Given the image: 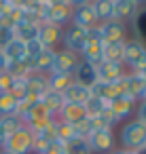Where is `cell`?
<instances>
[{"label": "cell", "instance_id": "51", "mask_svg": "<svg viewBox=\"0 0 146 154\" xmlns=\"http://www.w3.org/2000/svg\"><path fill=\"white\" fill-rule=\"evenodd\" d=\"M142 101H146V91H144V95H142Z\"/></svg>", "mask_w": 146, "mask_h": 154}, {"label": "cell", "instance_id": "29", "mask_svg": "<svg viewBox=\"0 0 146 154\" xmlns=\"http://www.w3.org/2000/svg\"><path fill=\"white\" fill-rule=\"evenodd\" d=\"M133 28H135V40L146 45V7L138 9V13L133 15Z\"/></svg>", "mask_w": 146, "mask_h": 154}, {"label": "cell", "instance_id": "41", "mask_svg": "<svg viewBox=\"0 0 146 154\" xmlns=\"http://www.w3.org/2000/svg\"><path fill=\"white\" fill-rule=\"evenodd\" d=\"M15 36H13V30L11 28H5V26H0V51H2L11 40H13Z\"/></svg>", "mask_w": 146, "mask_h": 154}, {"label": "cell", "instance_id": "40", "mask_svg": "<svg viewBox=\"0 0 146 154\" xmlns=\"http://www.w3.org/2000/svg\"><path fill=\"white\" fill-rule=\"evenodd\" d=\"M13 76L9 72H0V93H9L11 87H13Z\"/></svg>", "mask_w": 146, "mask_h": 154}, {"label": "cell", "instance_id": "32", "mask_svg": "<svg viewBox=\"0 0 146 154\" xmlns=\"http://www.w3.org/2000/svg\"><path fill=\"white\" fill-rule=\"evenodd\" d=\"M64 154H93V152H91L87 139H81V137H78V139H72V141L66 143Z\"/></svg>", "mask_w": 146, "mask_h": 154}, {"label": "cell", "instance_id": "16", "mask_svg": "<svg viewBox=\"0 0 146 154\" xmlns=\"http://www.w3.org/2000/svg\"><path fill=\"white\" fill-rule=\"evenodd\" d=\"M123 74H125V72H123V66H121V63H106V61H102V63L97 66V80H102V82L112 85V82H116Z\"/></svg>", "mask_w": 146, "mask_h": 154}, {"label": "cell", "instance_id": "33", "mask_svg": "<svg viewBox=\"0 0 146 154\" xmlns=\"http://www.w3.org/2000/svg\"><path fill=\"white\" fill-rule=\"evenodd\" d=\"M0 127H2L5 135H11V133H15L19 127H24V120H21L17 114H13V116H0Z\"/></svg>", "mask_w": 146, "mask_h": 154}, {"label": "cell", "instance_id": "39", "mask_svg": "<svg viewBox=\"0 0 146 154\" xmlns=\"http://www.w3.org/2000/svg\"><path fill=\"white\" fill-rule=\"evenodd\" d=\"M36 101H38V99H36V97H32V95H26L24 99H19V101H17V116H19V118H24V116H26V112H28Z\"/></svg>", "mask_w": 146, "mask_h": 154}, {"label": "cell", "instance_id": "10", "mask_svg": "<svg viewBox=\"0 0 146 154\" xmlns=\"http://www.w3.org/2000/svg\"><path fill=\"white\" fill-rule=\"evenodd\" d=\"M72 80H74L76 85L89 89L91 85L97 82V68L91 66V63H87V61H78V66H76L74 72H72Z\"/></svg>", "mask_w": 146, "mask_h": 154}, {"label": "cell", "instance_id": "3", "mask_svg": "<svg viewBox=\"0 0 146 154\" xmlns=\"http://www.w3.org/2000/svg\"><path fill=\"white\" fill-rule=\"evenodd\" d=\"M123 63L131 66L133 72H142L146 68V45L131 38L123 45Z\"/></svg>", "mask_w": 146, "mask_h": 154}, {"label": "cell", "instance_id": "28", "mask_svg": "<svg viewBox=\"0 0 146 154\" xmlns=\"http://www.w3.org/2000/svg\"><path fill=\"white\" fill-rule=\"evenodd\" d=\"M49 89L51 91H57V93H64L74 80H72V74H49Z\"/></svg>", "mask_w": 146, "mask_h": 154}, {"label": "cell", "instance_id": "7", "mask_svg": "<svg viewBox=\"0 0 146 154\" xmlns=\"http://www.w3.org/2000/svg\"><path fill=\"white\" fill-rule=\"evenodd\" d=\"M70 21H72V26L83 28V30H91V28H97V26H100L95 13H93V9H91V2L81 5V7H74Z\"/></svg>", "mask_w": 146, "mask_h": 154}, {"label": "cell", "instance_id": "9", "mask_svg": "<svg viewBox=\"0 0 146 154\" xmlns=\"http://www.w3.org/2000/svg\"><path fill=\"white\" fill-rule=\"evenodd\" d=\"M81 57L70 53V51H55V59H53V68H51V74H72L74 68L78 66Z\"/></svg>", "mask_w": 146, "mask_h": 154}, {"label": "cell", "instance_id": "36", "mask_svg": "<svg viewBox=\"0 0 146 154\" xmlns=\"http://www.w3.org/2000/svg\"><path fill=\"white\" fill-rule=\"evenodd\" d=\"M45 51V47L40 45V40L38 38H34V40H30V42H26V61H32V59H36L40 53Z\"/></svg>", "mask_w": 146, "mask_h": 154}, {"label": "cell", "instance_id": "1", "mask_svg": "<svg viewBox=\"0 0 146 154\" xmlns=\"http://www.w3.org/2000/svg\"><path fill=\"white\" fill-rule=\"evenodd\" d=\"M121 143H123V148L129 150V152H135V150H140V148H146V127H144L138 118L129 120V122L121 129Z\"/></svg>", "mask_w": 146, "mask_h": 154}, {"label": "cell", "instance_id": "35", "mask_svg": "<svg viewBox=\"0 0 146 154\" xmlns=\"http://www.w3.org/2000/svg\"><path fill=\"white\" fill-rule=\"evenodd\" d=\"M57 137H59L62 141H66V143L72 141V139H78L74 127L68 125V122H64V120H57Z\"/></svg>", "mask_w": 146, "mask_h": 154}, {"label": "cell", "instance_id": "37", "mask_svg": "<svg viewBox=\"0 0 146 154\" xmlns=\"http://www.w3.org/2000/svg\"><path fill=\"white\" fill-rule=\"evenodd\" d=\"M17 101L19 99H24L26 95H28V89H26V78H15L13 80V87H11V91H9Z\"/></svg>", "mask_w": 146, "mask_h": 154}, {"label": "cell", "instance_id": "26", "mask_svg": "<svg viewBox=\"0 0 146 154\" xmlns=\"http://www.w3.org/2000/svg\"><path fill=\"white\" fill-rule=\"evenodd\" d=\"M89 93H91V97H97V99H102V101H110V99L116 97L112 85L102 82V80H97L95 85H91V87H89Z\"/></svg>", "mask_w": 146, "mask_h": 154}, {"label": "cell", "instance_id": "49", "mask_svg": "<svg viewBox=\"0 0 146 154\" xmlns=\"http://www.w3.org/2000/svg\"><path fill=\"white\" fill-rule=\"evenodd\" d=\"M47 154H64V152H55V150H49Z\"/></svg>", "mask_w": 146, "mask_h": 154}, {"label": "cell", "instance_id": "17", "mask_svg": "<svg viewBox=\"0 0 146 154\" xmlns=\"http://www.w3.org/2000/svg\"><path fill=\"white\" fill-rule=\"evenodd\" d=\"M72 17V9L68 5H51L49 9V17H47V23H53V26H64L68 23Z\"/></svg>", "mask_w": 146, "mask_h": 154}, {"label": "cell", "instance_id": "48", "mask_svg": "<svg viewBox=\"0 0 146 154\" xmlns=\"http://www.w3.org/2000/svg\"><path fill=\"white\" fill-rule=\"evenodd\" d=\"M133 154H146V148H140V150H135Z\"/></svg>", "mask_w": 146, "mask_h": 154}, {"label": "cell", "instance_id": "18", "mask_svg": "<svg viewBox=\"0 0 146 154\" xmlns=\"http://www.w3.org/2000/svg\"><path fill=\"white\" fill-rule=\"evenodd\" d=\"M40 101H43V106L51 112V116H53V118L62 112V108H64V103H66L64 93H57V91H51V89L40 97Z\"/></svg>", "mask_w": 146, "mask_h": 154}, {"label": "cell", "instance_id": "34", "mask_svg": "<svg viewBox=\"0 0 146 154\" xmlns=\"http://www.w3.org/2000/svg\"><path fill=\"white\" fill-rule=\"evenodd\" d=\"M83 106H85L87 118H93V116H97V114H102V112H104L106 101H102V99H97V97H89V99H87Z\"/></svg>", "mask_w": 146, "mask_h": 154}, {"label": "cell", "instance_id": "15", "mask_svg": "<svg viewBox=\"0 0 146 154\" xmlns=\"http://www.w3.org/2000/svg\"><path fill=\"white\" fill-rule=\"evenodd\" d=\"M59 116H62L59 120H64V122H68V125H76V122H81V120L87 118V112H85V106L66 101L64 108H62V112H59Z\"/></svg>", "mask_w": 146, "mask_h": 154}, {"label": "cell", "instance_id": "2", "mask_svg": "<svg viewBox=\"0 0 146 154\" xmlns=\"http://www.w3.org/2000/svg\"><path fill=\"white\" fill-rule=\"evenodd\" d=\"M32 139H34L32 131L24 125V127H19L15 133L7 135L2 150H7V152H11V154H30V152H32Z\"/></svg>", "mask_w": 146, "mask_h": 154}, {"label": "cell", "instance_id": "45", "mask_svg": "<svg viewBox=\"0 0 146 154\" xmlns=\"http://www.w3.org/2000/svg\"><path fill=\"white\" fill-rule=\"evenodd\" d=\"M5 139H7V135H5V131H2V127H0V148L5 146Z\"/></svg>", "mask_w": 146, "mask_h": 154}, {"label": "cell", "instance_id": "50", "mask_svg": "<svg viewBox=\"0 0 146 154\" xmlns=\"http://www.w3.org/2000/svg\"><path fill=\"white\" fill-rule=\"evenodd\" d=\"M0 154H11V152H7V150H0Z\"/></svg>", "mask_w": 146, "mask_h": 154}, {"label": "cell", "instance_id": "31", "mask_svg": "<svg viewBox=\"0 0 146 154\" xmlns=\"http://www.w3.org/2000/svg\"><path fill=\"white\" fill-rule=\"evenodd\" d=\"M17 114V99L11 93H0V116Z\"/></svg>", "mask_w": 146, "mask_h": 154}, {"label": "cell", "instance_id": "27", "mask_svg": "<svg viewBox=\"0 0 146 154\" xmlns=\"http://www.w3.org/2000/svg\"><path fill=\"white\" fill-rule=\"evenodd\" d=\"M45 118H53V116H51V112L43 106V101L38 99V101H36V103H34V106L26 112V116H24L21 120H24V125H28V122H34V120H45Z\"/></svg>", "mask_w": 146, "mask_h": 154}, {"label": "cell", "instance_id": "6", "mask_svg": "<svg viewBox=\"0 0 146 154\" xmlns=\"http://www.w3.org/2000/svg\"><path fill=\"white\" fill-rule=\"evenodd\" d=\"M102 42L104 45H116V42H125V23L119 19H110L97 26Z\"/></svg>", "mask_w": 146, "mask_h": 154}, {"label": "cell", "instance_id": "13", "mask_svg": "<svg viewBox=\"0 0 146 154\" xmlns=\"http://www.w3.org/2000/svg\"><path fill=\"white\" fill-rule=\"evenodd\" d=\"M26 89H28V95L40 99L47 91H49V78L45 74H36L32 72L28 78H26Z\"/></svg>", "mask_w": 146, "mask_h": 154}, {"label": "cell", "instance_id": "14", "mask_svg": "<svg viewBox=\"0 0 146 154\" xmlns=\"http://www.w3.org/2000/svg\"><path fill=\"white\" fill-rule=\"evenodd\" d=\"M53 59H55V49H45L36 59L30 61V68H32V72H36V74L49 76V74H51V68H53Z\"/></svg>", "mask_w": 146, "mask_h": 154}, {"label": "cell", "instance_id": "42", "mask_svg": "<svg viewBox=\"0 0 146 154\" xmlns=\"http://www.w3.org/2000/svg\"><path fill=\"white\" fill-rule=\"evenodd\" d=\"M138 120L146 127V101H142V103L138 106Z\"/></svg>", "mask_w": 146, "mask_h": 154}, {"label": "cell", "instance_id": "19", "mask_svg": "<svg viewBox=\"0 0 146 154\" xmlns=\"http://www.w3.org/2000/svg\"><path fill=\"white\" fill-rule=\"evenodd\" d=\"M91 9L102 23L114 19V0H91Z\"/></svg>", "mask_w": 146, "mask_h": 154}, {"label": "cell", "instance_id": "30", "mask_svg": "<svg viewBox=\"0 0 146 154\" xmlns=\"http://www.w3.org/2000/svg\"><path fill=\"white\" fill-rule=\"evenodd\" d=\"M5 72H9L13 78H28V76L32 74V68H30V61L24 59V61H13V63H9Z\"/></svg>", "mask_w": 146, "mask_h": 154}, {"label": "cell", "instance_id": "22", "mask_svg": "<svg viewBox=\"0 0 146 154\" xmlns=\"http://www.w3.org/2000/svg\"><path fill=\"white\" fill-rule=\"evenodd\" d=\"M89 97H91L89 89H87V87H81V85H76V82H72V85L64 91V99L70 101V103H81V106H83Z\"/></svg>", "mask_w": 146, "mask_h": 154}, {"label": "cell", "instance_id": "20", "mask_svg": "<svg viewBox=\"0 0 146 154\" xmlns=\"http://www.w3.org/2000/svg\"><path fill=\"white\" fill-rule=\"evenodd\" d=\"M2 55H5V59H7L9 63H13V61H24V59H26V42L13 38V40L2 49Z\"/></svg>", "mask_w": 146, "mask_h": 154}, {"label": "cell", "instance_id": "46", "mask_svg": "<svg viewBox=\"0 0 146 154\" xmlns=\"http://www.w3.org/2000/svg\"><path fill=\"white\" fill-rule=\"evenodd\" d=\"M131 2H133L138 9H140V7H146V0H131Z\"/></svg>", "mask_w": 146, "mask_h": 154}, {"label": "cell", "instance_id": "47", "mask_svg": "<svg viewBox=\"0 0 146 154\" xmlns=\"http://www.w3.org/2000/svg\"><path fill=\"white\" fill-rule=\"evenodd\" d=\"M135 74H140V78H144V82H146V68H144L142 72H135Z\"/></svg>", "mask_w": 146, "mask_h": 154}, {"label": "cell", "instance_id": "11", "mask_svg": "<svg viewBox=\"0 0 146 154\" xmlns=\"http://www.w3.org/2000/svg\"><path fill=\"white\" fill-rule=\"evenodd\" d=\"M64 38V28L53 26V23H43L38 28V40L45 49H55L57 42H62Z\"/></svg>", "mask_w": 146, "mask_h": 154}, {"label": "cell", "instance_id": "12", "mask_svg": "<svg viewBox=\"0 0 146 154\" xmlns=\"http://www.w3.org/2000/svg\"><path fill=\"white\" fill-rule=\"evenodd\" d=\"M133 106H135V101L129 99V97H114V99L106 101V108L112 112V116L116 118V122L123 120V118H127L133 112Z\"/></svg>", "mask_w": 146, "mask_h": 154}, {"label": "cell", "instance_id": "4", "mask_svg": "<svg viewBox=\"0 0 146 154\" xmlns=\"http://www.w3.org/2000/svg\"><path fill=\"white\" fill-rule=\"evenodd\" d=\"M102 51H104V42H102L100 30L97 28L87 30V42L81 51V61H87V63L97 68L102 63Z\"/></svg>", "mask_w": 146, "mask_h": 154}, {"label": "cell", "instance_id": "38", "mask_svg": "<svg viewBox=\"0 0 146 154\" xmlns=\"http://www.w3.org/2000/svg\"><path fill=\"white\" fill-rule=\"evenodd\" d=\"M51 150V141H47L43 135H34L32 139V152L34 154H47Z\"/></svg>", "mask_w": 146, "mask_h": 154}, {"label": "cell", "instance_id": "44", "mask_svg": "<svg viewBox=\"0 0 146 154\" xmlns=\"http://www.w3.org/2000/svg\"><path fill=\"white\" fill-rule=\"evenodd\" d=\"M7 66H9V61L5 59V55H2V51H0V72H5V70H7Z\"/></svg>", "mask_w": 146, "mask_h": 154}, {"label": "cell", "instance_id": "5", "mask_svg": "<svg viewBox=\"0 0 146 154\" xmlns=\"http://www.w3.org/2000/svg\"><path fill=\"white\" fill-rule=\"evenodd\" d=\"M87 143L91 148V152H100V154H108L114 150V133L112 129H100V131H91L87 135Z\"/></svg>", "mask_w": 146, "mask_h": 154}, {"label": "cell", "instance_id": "8", "mask_svg": "<svg viewBox=\"0 0 146 154\" xmlns=\"http://www.w3.org/2000/svg\"><path fill=\"white\" fill-rule=\"evenodd\" d=\"M64 45H66V51L74 53V55H81L85 42H87V30L83 28H76V26H70L68 30H64Z\"/></svg>", "mask_w": 146, "mask_h": 154}, {"label": "cell", "instance_id": "21", "mask_svg": "<svg viewBox=\"0 0 146 154\" xmlns=\"http://www.w3.org/2000/svg\"><path fill=\"white\" fill-rule=\"evenodd\" d=\"M144 91H146L144 78H140V74H135V72L127 74V97L133 99V101H138V99H142Z\"/></svg>", "mask_w": 146, "mask_h": 154}, {"label": "cell", "instance_id": "25", "mask_svg": "<svg viewBox=\"0 0 146 154\" xmlns=\"http://www.w3.org/2000/svg\"><path fill=\"white\" fill-rule=\"evenodd\" d=\"M123 45H125V42L104 45V51H102V61H106V63H121V66H123Z\"/></svg>", "mask_w": 146, "mask_h": 154}, {"label": "cell", "instance_id": "43", "mask_svg": "<svg viewBox=\"0 0 146 154\" xmlns=\"http://www.w3.org/2000/svg\"><path fill=\"white\" fill-rule=\"evenodd\" d=\"M87 2H91V0H68L70 9H74V7H81V5H87Z\"/></svg>", "mask_w": 146, "mask_h": 154}, {"label": "cell", "instance_id": "24", "mask_svg": "<svg viewBox=\"0 0 146 154\" xmlns=\"http://www.w3.org/2000/svg\"><path fill=\"white\" fill-rule=\"evenodd\" d=\"M138 13V7L131 0H114V19L123 21V19H131Z\"/></svg>", "mask_w": 146, "mask_h": 154}, {"label": "cell", "instance_id": "23", "mask_svg": "<svg viewBox=\"0 0 146 154\" xmlns=\"http://www.w3.org/2000/svg\"><path fill=\"white\" fill-rule=\"evenodd\" d=\"M38 28H40V26H34V23H30V21H21L19 26L13 28V36H15L17 40H21V42H30V40L38 38Z\"/></svg>", "mask_w": 146, "mask_h": 154}]
</instances>
